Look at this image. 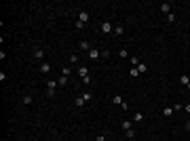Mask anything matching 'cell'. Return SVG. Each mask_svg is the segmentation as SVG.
Returning a JSON list of instances; mask_svg holds the SVG:
<instances>
[{"mask_svg":"<svg viewBox=\"0 0 190 141\" xmlns=\"http://www.w3.org/2000/svg\"><path fill=\"white\" fill-rule=\"evenodd\" d=\"M57 82L55 80H47V97H49V99H51V97H55V89H57Z\"/></svg>","mask_w":190,"mask_h":141,"instance_id":"obj_1","label":"cell"},{"mask_svg":"<svg viewBox=\"0 0 190 141\" xmlns=\"http://www.w3.org/2000/svg\"><path fill=\"white\" fill-rule=\"evenodd\" d=\"M89 21V13L87 11H80V15H78V21H76V28L80 30V28H85V23Z\"/></svg>","mask_w":190,"mask_h":141,"instance_id":"obj_2","label":"cell"},{"mask_svg":"<svg viewBox=\"0 0 190 141\" xmlns=\"http://www.w3.org/2000/svg\"><path fill=\"white\" fill-rule=\"evenodd\" d=\"M85 103H87V101L83 99V95H78L76 99H74V108H76V110H83V108H85Z\"/></svg>","mask_w":190,"mask_h":141,"instance_id":"obj_3","label":"cell"},{"mask_svg":"<svg viewBox=\"0 0 190 141\" xmlns=\"http://www.w3.org/2000/svg\"><path fill=\"white\" fill-rule=\"evenodd\" d=\"M99 57H102V51H97V49H91V51H89V59H91V61H97Z\"/></svg>","mask_w":190,"mask_h":141,"instance_id":"obj_4","label":"cell"},{"mask_svg":"<svg viewBox=\"0 0 190 141\" xmlns=\"http://www.w3.org/2000/svg\"><path fill=\"white\" fill-rule=\"evenodd\" d=\"M102 32H104V34L114 32V25H112V23H108V21H106V23H102Z\"/></svg>","mask_w":190,"mask_h":141,"instance_id":"obj_5","label":"cell"},{"mask_svg":"<svg viewBox=\"0 0 190 141\" xmlns=\"http://www.w3.org/2000/svg\"><path fill=\"white\" fill-rule=\"evenodd\" d=\"M40 74H49L51 72V63H40V69H38Z\"/></svg>","mask_w":190,"mask_h":141,"instance_id":"obj_6","label":"cell"},{"mask_svg":"<svg viewBox=\"0 0 190 141\" xmlns=\"http://www.w3.org/2000/svg\"><path fill=\"white\" fill-rule=\"evenodd\" d=\"M78 76H80V78L89 76V69H87V65H78Z\"/></svg>","mask_w":190,"mask_h":141,"instance_id":"obj_7","label":"cell"},{"mask_svg":"<svg viewBox=\"0 0 190 141\" xmlns=\"http://www.w3.org/2000/svg\"><path fill=\"white\" fill-rule=\"evenodd\" d=\"M125 34V25H114V36H123Z\"/></svg>","mask_w":190,"mask_h":141,"instance_id":"obj_8","label":"cell"},{"mask_svg":"<svg viewBox=\"0 0 190 141\" xmlns=\"http://www.w3.org/2000/svg\"><path fill=\"white\" fill-rule=\"evenodd\" d=\"M173 108H163V116H165V118H171V116H173Z\"/></svg>","mask_w":190,"mask_h":141,"instance_id":"obj_9","label":"cell"},{"mask_svg":"<svg viewBox=\"0 0 190 141\" xmlns=\"http://www.w3.org/2000/svg\"><path fill=\"white\" fill-rule=\"evenodd\" d=\"M32 101H34V97H32V95H23V97H21V103H23V105H30Z\"/></svg>","mask_w":190,"mask_h":141,"instance_id":"obj_10","label":"cell"},{"mask_svg":"<svg viewBox=\"0 0 190 141\" xmlns=\"http://www.w3.org/2000/svg\"><path fill=\"white\" fill-rule=\"evenodd\" d=\"M34 57L36 59H44V49H34Z\"/></svg>","mask_w":190,"mask_h":141,"instance_id":"obj_11","label":"cell"},{"mask_svg":"<svg viewBox=\"0 0 190 141\" xmlns=\"http://www.w3.org/2000/svg\"><path fill=\"white\" fill-rule=\"evenodd\" d=\"M78 47L83 49V51H87V53L91 51V47H89V42H87V40H80V42H78Z\"/></svg>","mask_w":190,"mask_h":141,"instance_id":"obj_12","label":"cell"},{"mask_svg":"<svg viewBox=\"0 0 190 141\" xmlns=\"http://www.w3.org/2000/svg\"><path fill=\"white\" fill-rule=\"evenodd\" d=\"M161 11L169 15V13H171V4H169V2H163V4H161Z\"/></svg>","mask_w":190,"mask_h":141,"instance_id":"obj_13","label":"cell"},{"mask_svg":"<svg viewBox=\"0 0 190 141\" xmlns=\"http://www.w3.org/2000/svg\"><path fill=\"white\" fill-rule=\"evenodd\" d=\"M112 103H116V105H123V103H125V99H123L121 95H114V97H112Z\"/></svg>","mask_w":190,"mask_h":141,"instance_id":"obj_14","label":"cell"},{"mask_svg":"<svg viewBox=\"0 0 190 141\" xmlns=\"http://www.w3.org/2000/svg\"><path fill=\"white\" fill-rule=\"evenodd\" d=\"M70 61H72V65H83V63H80V57H78V55H72Z\"/></svg>","mask_w":190,"mask_h":141,"instance_id":"obj_15","label":"cell"},{"mask_svg":"<svg viewBox=\"0 0 190 141\" xmlns=\"http://www.w3.org/2000/svg\"><path fill=\"white\" fill-rule=\"evenodd\" d=\"M131 128H133V122L131 120H125L123 122V131H131Z\"/></svg>","mask_w":190,"mask_h":141,"instance_id":"obj_16","label":"cell"},{"mask_svg":"<svg viewBox=\"0 0 190 141\" xmlns=\"http://www.w3.org/2000/svg\"><path fill=\"white\" fill-rule=\"evenodd\" d=\"M137 72H140V74H146V72H148V65H146V63H140V65H137Z\"/></svg>","mask_w":190,"mask_h":141,"instance_id":"obj_17","label":"cell"},{"mask_svg":"<svg viewBox=\"0 0 190 141\" xmlns=\"http://www.w3.org/2000/svg\"><path fill=\"white\" fill-rule=\"evenodd\" d=\"M133 120H135V122H142V120H144V114H142V112H135V114H133Z\"/></svg>","mask_w":190,"mask_h":141,"instance_id":"obj_18","label":"cell"},{"mask_svg":"<svg viewBox=\"0 0 190 141\" xmlns=\"http://www.w3.org/2000/svg\"><path fill=\"white\" fill-rule=\"evenodd\" d=\"M57 84H59V86H66V84H68V76H59Z\"/></svg>","mask_w":190,"mask_h":141,"instance_id":"obj_19","label":"cell"},{"mask_svg":"<svg viewBox=\"0 0 190 141\" xmlns=\"http://www.w3.org/2000/svg\"><path fill=\"white\" fill-rule=\"evenodd\" d=\"M179 82H182V84H186V86H188V84H190V78H188L186 74H182V76H179Z\"/></svg>","mask_w":190,"mask_h":141,"instance_id":"obj_20","label":"cell"},{"mask_svg":"<svg viewBox=\"0 0 190 141\" xmlns=\"http://www.w3.org/2000/svg\"><path fill=\"white\" fill-rule=\"evenodd\" d=\"M125 133H127V139H135V135H137L133 128H131V131H125Z\"/></svg>","mask_w":190,"mask_h":141,"instance_id":"obj_21","label":"cell"},{"mask_svg":"<svg viewBox=\"0 0 190 141\" xmlns=\"http://www.w3.org/2000/svg\"><path fill=\"white\" fill-rule=\"evenodd\" d=\"M70 74H72V69H70L68 65H66V67H61V76H70Z\"/></svg>","mask_w":190,"mask_h":141,"instance_id":"obj_22","label":"cell"},{"mask_svg":"<svg viewBox=\"0 0 190 141\" xmlns=\"http://www.w3.org/2000/svg\"><path fill=\"white\" fill-rule=\"evenodd\" d=\"M83 99H85V101L89 103V101H91V99H93V95H91V93H89V91H87V93H83Z\"/></svg>","mask_w":190,"mask_h":141,"instance_id":"obj_23","label":"cell"},{"mask_svg":"<svg viewBox=\"0 0 190 141\" xmlns=\"http://www.w3.org/2000/svg\"><path fill=\"white\" fill-rule=\"evenodd\" d=\"M129 76H133V78H137V76H140V72H137V67H131V72H129Z\"/></svg>","mask_w":190,"mask_h":141,"instance_id":"obj_24","label":"cell"},{"mask_svg":"<svg viewBox=\"0 0 190 141\" xmlns=\"http://www.w3.org/2000/svg\"><path fill=\"white\" fill-rule=\"evenodd\" d=\"M118 55H121V57H129V53H127V49H121Z\"/></svg>","mask_w":190,"mask_h":141,"instance_id":"obj_25","label":"cell"},{"mask_svg":"<svg viewBox=\"0 0 190 141\" xmlns=\"http://www.w3.org/2000/svg\"><path fill=\"white\" fill-rule=\"evenodd\" d=\"M167 19H169V23H173V21H175V15H173V13H169V15H167Z\"/></svg>","mask_w":190,"mask_h":141,"instance_id":"obj_26","label":"cell"},{"mask_svg":"<svg viewBox=\"0 0 190 141\" xmlns=\"http://www.w3.org/2000/svg\"><path fill=\"white\" fill-rule=\"evenodd\" d=\"M95 141H106V135H97V137H95Z\"/></svg>","mask_w":190,"mask_h":141,"instance_id":"obj_27","label":"cell"},{"mask_svg":"<svg viewBox=\"0 0 190 141\" xmlns=\"http://www.w3.org/2000/svg\"><path fill=\"white\" fill-rule=\"evenodd\" d=\"M184 110H186V112L190 114V103H186V105H184Z\"/></svg>","mask_w":190,"mask_h":141,"instance_id":"obj_28","label":"cell"},{"mask_svg":"<svg viewBox=\"0 0 190 141\" xmlns=\"http://www.w3.org/2000/svg\"><path fill=\"white\" fill-rule=\"evenodd\" d=\"M184 128H186V131H190V120H188L186 124H184Z\"/></svg>","mask_w":190,"mask_h":141,"instance_id":"obj_29","label":"cell"}]
</instances>
